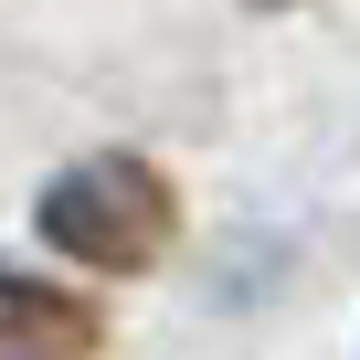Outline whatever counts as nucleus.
<instances>
[{
	"label": "nucleus",
	"mask_w": 360,
	"mask_h": 360,
	"mask_svg": "<svg viewBox=\"0 0 360 360\" xmlns=\"http://www.w3.org/2000/svg\"><path fill=\"white\" fill-rule=\"evenodd\" d=\"M96 349H106V318L75 286H43V276L0 265V360H96Z\"/></svg>",
	"instance_id": "f03ea898"
},
{
	"label": "nucleus",
	"mask_w": 360,
	"mask_h": 360,
	"mask_svg": "<svg viewBox=\"0 0 360 360\" xmlns=\"http://www.w3.org/2000/svg\"><path fill=\"white\" fill-rule=\"evenodd\" d=\"M32 223H43L53 255H75L96 276H148L169 255V233H180V202H169V180L138 148H96V159H75V169L43 180Z\"/></svg>",
	"instance_id": "f257e3e1"
},
{
	"label": "nucleus",
	"mask_w": 360,
	"mask_h": 360,
	"mask_svg": "<svg viewBox=\"0 0 360 360\" xmlns=\"http://www.w3.org/2000/svg\"><path fill=\"white\" fill-rule=\"evenodd\" d=\"M255 11H286V0H255Z\"/></svg>",
	"instance_id": "7ed1b4c3"
}]
</instances>
